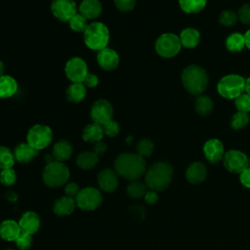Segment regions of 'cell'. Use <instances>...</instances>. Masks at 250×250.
Returning <instances> with one entry per match:
<instances>
[{
	"instance_id": "obj_9",
	"label": "cell",
	"mask_w": 250,
	"mask_h": 250,
	"mask_svg": "<svg viewBox=\"0 0 250 250\" xmlns=\"http://www.w3.org/2000/svg\"><path fill=\"white\" fill-rule=\"evenodd\" d=\"M103 201V195L98 188L87 187L80 189L75 197L76 205L84 211H92L98 208Z\"/></svg>"
},
{
	"instance_id": "obj_31",
	"label": "cell",
	"mask_w": 250,
	"mask_h": 250,
	"mask_svg": "<svg viewBox=\"0 0 250 250\" xmlns=\"http://www.w3.org/2000/svg\"><path fill=\"white\" fill-rule=\"evenodd\" d=\"M207 0H179V5L182 11L187 14L199 13L205 6Z\"/></svg>"
},
{
	"instance_id": "obj_23",
	"label": "cell",
	"mask_w": 250,
	"mask_h": 250,
	"mask_svg": "<svg viewBox=\"0 0 250 250\" xmlns=\"http://www.w3.org/2000/svg\"><path fill=\"white\" fill-rule=\"evenodd\" d=\"M180 41L182 46L186 48H194L200 41V33L195 28L187 27L182 30L180 34Z\"/></svg>"
},
{
	"instance_id": "obj_14",
	"label": "cell",
	"mask_w": 250,
	"mask_h": 250,
	"mask_svg": "<svg viewBox=\"0 0 250 250\" xmlns=\"http://www.w3.org/2000/svg\"><path fill=\"white\" fill-rule=\"evenodd\" d=\"M118 174L115 170H112L110 168H105L100 171L97 177V181L99 184V187L106 191V192H112L114 191L118 187Z\"/></svg>"
},
{
	"instance_id": "obj_37",
	"label": "cell",
	"mask_w": 250,
	"mask_h": 250,
	"mask_svg": "<svg viewBox=\"0 0 250 250\" xmlns=\"http://www.w3.org/2000/svg\"><path fill=\"white\" fill-rule=\"evenodd\" d=\"M237 20V14L232 10H224L219 16V22L224 26H232Z\"/></svg>"
},
{
	"instance_id": "obj_52",
	"label": "cell",
	"mask_w": 250,
	"mask_h": 250,
	"mask_svg": "<svg viewBox=\"0 0 250 250\" xmlns=\"http://www.w3.org/2000/svg\"><path fill=\"white\" fill-rule=\"evenodd\" d=\"M248 160H249V167H250V158H248Z\"/></svg>"
},
{
	"instance_id": "obj_47",
	"label": "cell",
	"mask_w": 250,
	"mask_h": 250,
	"mask_svg": "<svg viewBox=\"0 0 250 250\" xmlns=\"http://www.w3.org/2000/svg\"><path fill=\"white\" fill-rule=\"evenodd\" d=\"M105 151H106V145L104 143L101 141L98 143H95L93 147V152H95L98 156H100V155H103Z\"/></svg>"
},
{
	"instance_id": "obj_13",
	"label": "cell",
	"mask_w": 250,
	"mask_h": 250,
	"mask_svg": "<svg viewBox=\"0 0 250 250\" xmlns=\"http://www.w3.org/2000/svg\"><path fill=\"white\" fill-rule=\"evenodd\" d=\"M53 15L62 21H68L76 13L74 0H53L51 4Z\"/></svg>"
},
{
	"instance_id": "obj_32",
	"label": "cell",
	"mask_w": 250,
	"mask_h": 250,
	"mask_svg": "<svg viewBox=\"0 0 250 250\" xmlns=\"http://www.w3.org/2000/svg\"><path fill=\"white\" fill-rule=\"evenodd\" d=\"M15 155L12 153L10 148L4 146H0V168L2 170L9 169L14 166Z\"/></svg>"
},
{
	"instance_id": "obj_39",
	"label": "cell",
	"mask_w": 250,
	"mask_h": 250,
	"mask_svg": "<svg viewBox=\"0 0 250 250\" xmlns=\"http://www.w3.org/2000/svg\"><path fill=\"white\" fill-rule=\"evenodd\" d=\"M17 180V175L16 172L12 169H4L1 171L0 173V182L4 185V186H12L16 183Z\"/></svg>"
},
{
	"instance_id": "obj_44",
	"label": "cell",
	"mask_w": 250,
	"mask_h": 250,
	"mask_svg": "<svg viewBox=\"0 0 250 250\" xmlns=\"http://www.w3.org/2000/svg\"><path fill=\"white\" fill-rule=\"evenodd\" d=\"M79 191H80L79 186L75 183H69L64 188V192H65L66 196L71 197V198H75L77 196V194L79 193Z\"/></svg>"
},
{
	"instance_id": "obj_19",
	"label": "cell",
	"mask_w": 250,
	"mask_h": 250,
	"mask_svg": "<svg viewBox=\"0 0 250 250\" xmlns=\"http://www.w3.org/2000/svg\"><path fill=\"white\" fill-rule=\"evenodd\" d=\"M207 169L201 162L191 163L186 172L187 180L191 184H199L206 178Z\"/></svg>"
},
{
	"instance_id": "obj_53",
	"label": "cell",
	"mask_w": 250,
	"mask_h": 250,
	"mask_svg": "<svg viewBox=\"0 0 250 250\" xmlns=\"http://www.w3.org/2000/svg\"><path fill=\"white\" fill-rule=\"evenodd\" d=\"M6 250H15V249H10V248H9V249H6Z\"/></svg>"
},
{
	"instance_id": "obj_8",
	"label": "cell",
	"mask_w": 250,
	"mask_h": 250,
	"mask_svg": "<svg viewBox=\"0 0 250 250\" xmlns=\"http://www.w3.org/2000/svg\"><path fill=\"white\" fill-rule=\"evenodd\" d=\"M53 139V133L50 127L46 125L36 124L32 126L26 136L27 144H29L32 147L37 150L47 147Z\"/></svg>"
},
{
	"instance_id": "obj_26",
	"label": "cell",
	"mask_w": 250,
	"mask_h": 250,
	"mask_svg": "<svg viewBox=\"0 0 250 250\" xmlns=\"http://www.w3.org/2000/svg\"><path fill=\"white\" fill-rule=\"evenodd\" d=\"M18 90L17 81L9 76L2 75L0 77V99H6L14 96Z\"/></svg>"
},
{
	"instance_id": "obj_27",
	"label": "cell",
	"mask_w": 250,
	"mask_h": 250,
	"mask_svg": "<svg viewBox=\"0 0 250 250\" xmlns=\"http://www.w3.org/2000/svg\"><path fill=\"white\" fill-rule=\"evenodd\" d=\"M66 99L71 103H79L84 100L86 96V88L82 83L70 84L65 92Z\"/></svg>"
},
{
	"instance_id": "obj_46",
	"label": "cell",
	"mask_w": 250,
	"mask_h": 250,
	"mask_svg": "<svg viewBox=\"0 0 250 250\" xmlns=\"http://www.w3.org/2000/svg\"><path fill=\"white\" fill-rule=\"evenodd\" d=\"M240 182L244 187L250 188V167L240 173Z\"/></svg>"
},
{
	"instance_id": "obj_2",
	"label": "cell",
	"mask_w": 250,
	"mask_h": 250,
	"mask_svg": "<svg viewBox=\"0 0 250 250\" xmlns=\"http://www.w3.org/2000/svg\"><path fill=\"white\" fill-rule=\"evenodd\" d=\"M173 168L165 161H159L152 164L146 173V185L151 190L166 189L172 180Z\"/></svg>"
},
{
	"instance_id": "obj_4",
	"label": "cell",
	"mask_w": 250,
	"mask_h": 250,
	"mask_svg": "<svg viewBox=\"0 0 250 250\" xmlns=\"http://www.w3.org/2000/svg\"><path fill=\"white\" fill-rule=\"evenodd\" d=\"M83 34L84 42L88 48L95 51L106 48L109 40V31L103 22L95 21L90 23Z\"/></svg>"
},
{
	"instance_id": "obj_17",
	"label": "cell",
	"mask_w": 250,
	"mask_h": 250,
	"mask_svg": "<svg viewBox=\"0 0 250 250\" xmlns=\"http://www.w3.org/2000/svg\"><path fill=\"white\" fill-rule=\"evenodd\" d=\"M19 225L22 232L33 234L38 230L40 227V219L36 213L27 211L21 215Z\"/></svg>"
},
{
	"instance_id": "obj_34",
	"label": "cell",
	"mask_w": 250,
	"mask_h": 250,
	"mask_svg": "<svg viewBox=\"0 0 250 250\" xmlns=\"http://www.w3.org/2000/svg\"><path fill=\"white\" fill-rule=\"evenodd\" d=\"M250 121V117L248 115V112H242L237 111L234 113L230 119V126L234 130H240L244 128Z\"/></svg>"
},
{
	"instance_id": "obj_22",
	"label": "cell",
	"mask_w": 250,
	"mask_h": 250,
	"mask_svg": "<svg viewBox=\"0 0 250 250\" xmlns=\"http://www.w3.org/2000/svg\"><path fill=\"white\" fill-rule=\"evenodd\" d=\"M75 200L68 196H62L57 199L53 206V211L58 216H67L74 211Z\"/></svg>"
},
{
	"instance_id": "obj_48",
	"label": "cell",
	"mask_w": 250,
	"mask_h": 250,
	"mask_svg": "<svg viewBox=\"0 0 250 250\" xmlns=\"http://www.w3.org/2000/svg\"><path fill=\"white\" fill-rule=\"evenodd\" d=\"M145 199L148 204H154L158 200V196L154 190H150L146 191V193L145 194Z\"/></svg>"
},
{
	"instance_id": "obj_3",
	"label": "cell",
	"mask_w": 250,
	"mask_h": 250,
	"mask_svg": "<svg viewBox=\"0 0 250 250\" xmlns=\"http://www.w3.org/2000/svg\"><path fill=\"white\" fill-rule=\"evenodd\" d=\"M182 83L188 93L200 96L207 88L208 74L203 67L190 64L182 72Z\"/></svg>"
},
{
	"instance_id": "obj_18",
	"label": "cell",
	"mask_w": 250,
	"mask_h": 250,
	"mask_svg": "<svg viewBox=\"0 0 250 250\" xmlns=\"http://www.w3.org/2000/svg\"><path fill=\"white\" fill-rule=\"evenodd\" d=\"M21 232L19 223L13 220H5L0 224V236L7 241H14Z\"/></svg>"
},
{
	"instance_id": "obj_1",
	"label": "cell",
	"mask_w": 250,
	"mask_h": 250,
	"mask_svg": "<svg viewBox=\"0 0 250 250\" xmlns=\"http://www.w3.org/2000/svg\"><path fill=\"white\" fill-rule=\"evenodd\" d=\"M114 169L122 178L129 181L140 179L146 172L145 158L138 153H121L114 161Z\"/></svg>"
},
{
	"instance_id": "obj_11",
	"label": "cell",
	"mask_w": 250,
	"mask_h": 250,
	"mask_svg": "<svg viewBox=\"0 0 250 250\" xmlns=\"http://www.w3.org/2000/svg\"><path fill=\"white\" fill-rule=\"evenodd\" d=\"M66 77L73 83H82L88 72V67L84 60L79 57L69 59L64 67Z\"/></svg>"
},
{
	"instance_id": "obj_15",
	"label": "cell",
	"mask_w": 250,
	"mask_h": 250,
	"mask_svg": "<svg viewBox=\"0 0 250 250\" xmlns=\"http://www.w3.org/2000/svg\"><path fill=\"white\" fill-rule=\"evenodd\" d=\"M203 152L206 159L211 163H217L224 158V146L221 141L217 139L208 140L203 146Z\"/></svg>"
},
{
	"instance_id": "obj_10",
	"label": "cell",
	"mask_w": 250,
	"mask_h": 250,
	"mask_svg": "<svg viewBox=\"0 0 250 250\" xmlns=\"http://www.w3.org/2000/svg\"><path fill=\"white\" fill-rule=\"evenodd\" d=\"M224 166L231 173L240 174L249 167V160L245 153L239 150L230 149L224 155Z\"/></svg>"
},
{
	"instance_id": "obj_33",
	"label": "cell",
	"mask_w": 250,
	"mask_h": 250,
	"mask_svg": "<svg viewBox=\"0 0 250 250\" xmlns=\"http://www.w3.org/2000/svg\"><path fill=\"white\" fill-rule=\"evenodd\" d=\"M146 185L138 181H132L127 187V194L132 198H140L146 193Z\"/></svg>"
},
{
	"instance_id": "obj_24",
	"label": "cell",
	"mask_w": 250,
	"mask_h": 250,
	"mask_svg": "<svg viewBox=\"0 0 250 250\" xmlns=\"http://www.w3.org/2000/svg\"><path fill=\"white\" fill-rule=\"evenodd\" d=\"M104 135V134L103 126L93 122L84 128L82 133V138L85 142L98 143L103 139Z\"/></svg>"
},
{
	"instance_id": "obj_7",
	"label": "cell",
	"mask_w": 250,
	"mask_h": 250,
	"mask_svg": "<svg viewBox=\"0 0 250 250\" xmlns=\"http://www.w3.org/2000/svg\"><path fill=\"white\" fill-rule=\"evenodd\" d=\"M180 37L174 33H163L155 41V51L163 58H173L181 51Z\"/></svg>"
},
{
	"instance_id": "obj_28",
	"label": "cell",
	"mask_w": 250,
	"mask_h": 250,
	"mask_svg": "<svg viewBox=\"0 0 250 250\" xmlns=\"http://www.w3.org/2000/svg\"><path fill=\"white\" fill-rule=\"evenodd\" d=\"M194 107L199 115L207 116L213 111L214 103L210 97L206 95H200L195 101Z\"/></svg>"
},
{
	"instance_id": "obj_35",
	"label": "cell",
	"mask_w": 250,
	"mask_h": 250,
	"mask_svg": "<svg viewBox=\"0 0 250 250\" xmlns=\"http://www.w3.org/2000/svg\"><path fill=\"white\" fill-rule=\"evenodd\" d=\"M68 23H69L70 28L76 32H84L89 25L87 19L85 17H83L81 14H75L68 21Z\"/></svg>"
},
{
	"instance_id": "obj_49",
	"label": "cell",
	"mask_w": 250,
	"mask_h": 250,
	"mask_svg": "<svg viewBox=\"0 0 250 250\" xmlns=\"http://www.w3.org/2000/svg\"><path fill=\"white\" fill-rule=\"evenodd\" d=\"M244 39H245V46L250 50V29L246 31L244 34Z\"/></svg>"
},
{
	"instance_id": "obj_36",
	"label": "cell",
	"mask_w": 250,
	"mask_h": 250,
	"mask_svg": "<svg viewBox=\"0 0 250 250\" xmlns=\"http://www.w3.org/2000/svg\"><path fill=\"white\" fill-rule=\"evenodd\" d=\"M137 153L141 155L142 157H148L151 155L153 149H154V145L153 143L148 140V139H142L136 146Z\"/></svg>"
},
{
	"instance_id": "obj_25",
	"label": "cell",
	"mask_w": 250,
	"mask_h": 250,
	"mask_svg": "<svg viewBox=\"0 0 250 250\" xmlns=\"http://www.w3.org/2000/svg\"><path fill=\"white\" fill-rule=\"evenodd\" d=\"M72 154V146L69 142L62 140L55 144L53 147V156L57 161L62 162L67 160Z\"/></svg>"
},
{
	"instance_id": "obj_20",
	"label": "cell",
	"mask_w": 250,
	"mask_h": 250,
	"mask_svg": "<svg viewBox=\"0 0 250 250\" xmlns=\"http://www.w3.org/2000/svg\"><path fill=\"white\" fill-rule=\"evenodd\" d=\"M79 12L87 20L96 19L102 13V4L99 0H83L79 6Z\"/></svg>"
},
{
	"instance_id": "obj_43",
	"label": "cell",
	"mask_w": 250,
	"mask_h": 250,
	"mask_svg": "<svg viewBox=\"0 0 250 250\" xmlns=\"http://www.w3.org/2000/svg\"><path fill=\"white\" fill-rule=\"evenodd\" d=\"M114 5L121 12H129L134 9L136 0H114Z\"/></svg>"
},
{
	"instance_id": "obj_50",
	"label": "cell",
	"mask_w": 250,
	"mask_h": 250,
	"mask_svg": "<svg viewBox=\"0 0 250 250\" xmlns=\"http://www.w3.org/2000/svg\"><path fill=\"white\" fill-rule=\"evenodd\" d=\"M244 91L246 92L247 95L250 96V77L245 79V84H244Z\"/></svg>"
},
{
	"instance_id": "obj_16",
	"label": "cell",
	"mask_w": 250,
	"mask_h": 250,
	"mask_svg": "<svg viewBox=\"0 0 250 250\" xmlns=\"http://www.w3.org/2000/svg\"><path fill=\"white\" fill-rule=\"evenodd\" d=\"M97 61L99 65L103 69L113 70L119 64V56L114 50L106 47L99 51L97 56Z\"/></svg>"
},
{
	"instance_id": "obj_45",
	"label": "cell",
	"mask_w": 250,
	"mask_h": 250,
	"mask_svg": "<svg viewBox=\"0 0 250 250\" xmlns=\"http://www.w3.org/2000/svg\"><path fill=\"white\" fill-rule=\"evenodd\" d=\"M84 84L85 86L87 87H90V88H94L98 85L99 83V78L97 75H95L94 73H88L84 79Z\"/></svg>"
},
{
	"instance_id": "obj_41",
	"label": "cell",
	"mask_w": 250,
	"mask_h": 250,
	"mask_svg": "<svg viewBox=\"0 0 250 250\" xmlns=\"http://www.w3.org/2000/svg\"><path fill=\"white\" fill-rule=\"evenodd\" d=\"M104 134H105L107 137H115L119 133V124L114 120H109L107 123L103 125Z\"/></svg>"
},
{
	"instance_id": "obj_6",
	"label": "cell",
	"mask_w": 250,
	"mask_h": 250,
	"mask_svg": "<svg viewBox=\"0 0 250 250\" xmlns=\"http://www.w3.org/2000/svg\"><path fill=\"white\" fill-rule=\"evenodd\" d=\"M245 78L238 74H229L220 79L217 84L218 93L225 99L235 100L244 91Z\"/></svg>"
},
{
	"instance_id": "obj_51",
	"label": "cell",
	"mask_w": 250,
	"mask_h": 250,
	"mask_svg": "<svg viewBox=\"0 0 250 250\" xmlns=\"http://www.w3.org/2000/svg\"><path fill=\"white\" fill-rule=\"evenodd\" d=\"M3 72H4V64H3V62L0 61V77L3 75Z\"/></svg>"
},
{
	"instance_id": "obj_12",
	"label": "cell",
	"mask_w": 250,
	"mask_h": 250,
	"mask_svg": "<svg viewBox=\"0 0 250 250\" xmlns=\"http://www.w3.org/2000/svg\"><path fill=\"white\" fill-rule=\"evenodd\" d=\"M112 105L108 101L103 99L95 102L90 111L93 122L102 126L112 119Z\"/></svg>"
},
{
	"instance_id": "obj_40",
	"label": "cell",
	"mask_w": 250,
	"mask_h": 250,
	"mask_svg": "<svg viewBox=\"0 0 250 250\" xmlns=\"http://www.w3.org/2000/svg\"><path fill=\"white\" fill-rule=\"evenodd\" d=\"M15 241H16L17 246L21 250H27L31 247L33 240H32L31 234H28V233H25V232L21 231Z\"/></svg>"
},
{
	"instance_id": "obj_21",
	"label": "cell",
	"mask_w": 250,
	"mask_h": 250,
	"mask_svg": "<svg viewBox=\"0 0 250 250\" xmlns=\"http://www.w3.org/2000/svg\"><path fill=\"white\" fill-rule=\"evenodd\" d=\"M38 151L39 150L32 147L29 144L21 143L16 146L14 155H15V159L17 161H19L21 163H27L33 157L38 155Z\"/></svg>"
},
{
	"instance_id": "obj_29",
	"label": "cell",
	"mask_w": 250,
	"mask_h": 250,
	"mask_svg": "<svg viewBox=\"0 0 250 250\" xmlns=\"http://www.w3.org/2000/svg\"><path fill=\"white\" fill-rule=\"evenodd\" d=\"M99 162V156L93 151H84L80 153L76 158V164L78 167L88 170L94 168Z\"/></svg>"
},
{
	"instance_id": "obj_38",
	"label": "cell",
	"mask_w": 250,
	"mask_h": 250,
	"mask_svg": "<svg viewBox=\"0 0 250 250\" xmlns=\"http://www.w3.org/2000/svg\"><path fill=\"white\" fill-rule=\"evenodd\" d=\"M235 107L238 111L249 112L250 111V96L247 94H241L234 100Z\"/></svg>"
},
{
	"instance_id": "obj_30",
	"label": "cell",
	"mask_w": 250,
	"mask_h": 250,
	"mask_svg": "<svg viewBox=\"0 0 250 250\" xmlns=\"http://www.w3.org/2000/svg\"><path fill=\"white\" fill-rule=\"evenodd\" d=\"M226 47L229 52H240L245 47L244 35L238 32L231 33L226 40Z\"/></svg>"
},
{
	"instance_id": "obj_5",
	"label": "cell",
	"mask_w": 250,
	"mask_h": 250,
	"mask_svg": "<svg viewBox=\"0 0 250 250\" xmlns=\"http://www.w3.org/2000/svg\"><path fill=\"white\" fill-rule=\"evenodd\" d=\"M43 181L50 188L63 186L69 178V170L65 164L60 161L48 162L43 171Z\"/></svg>"
},
{
	"instance_id": "obj_42",
	"label": "cell",
	"mask_w": 250,
	"mask_h": 250,
	"mask_svg": "<svg viewBox=\"0 0 250 250\" xmlns=\"http://www.w3.org/2000/svg\"><path fill=\"white\" fill-rule=\"evenodd\" d=\"M237 18L242 23L250 24V3H246L239 8Z\"/></svg>"
}]
</instances>
